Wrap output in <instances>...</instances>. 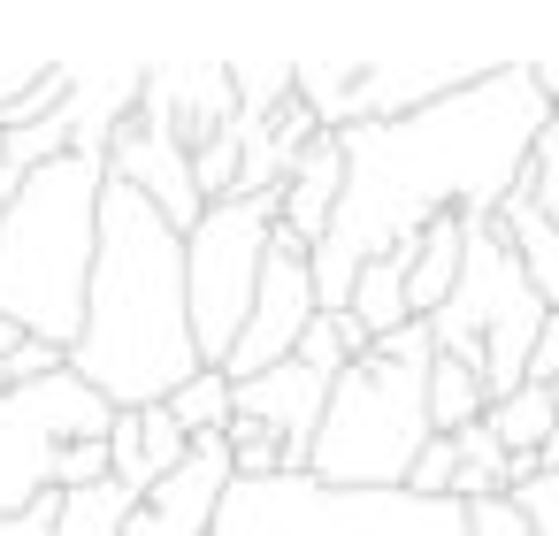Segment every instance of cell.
<instances>
[{
  "label": "cell",
  "mask_w": 559,
  "mask_h": 536,
  "mask_svg": "<svg viewBox=\"0 0 559 536\" xmlns=\"http://www.w3.org/2000/svg\"><path fill=\"white\" fill-rule=\"evenodd\" d=\"M551 116L559 108L528 85V62H498L490 78H475L467 93H452L437 108H414L399 123L337 131L345 200H337L330 238L307 253L314 314H337L360 261H376L391 246H414L421 223H437V215L483 223L513 192V177H521V162H528V146Z\"/></svg>",
  "instance_id": "6da1fadb"
},
{
  "label": "cell",
  "mask_w": 559,
  "mask_h": 536,
  "mask_svg": "<svg viewBox=\"0 0 559 536\" xmlns=\"http://www.w3.org/2000/svg\"><path fill=\"white\" fill-rule=\"evenodd\" d=\"M70 376L93 383L116 414L162 406L177 383L200 376L192 322H185V230H169L131 184H100L85 322L70 337Z\"/></svg>",
  "instance_id": "7a4b0ae2"
},
{
  "label": "cell",
  "mask_w": 559,
  "mask_h": 536,
  "mask_svg": "<svg viewBox=\"0 0 559 536\" xmlns=\"http://www.w3.org/2000/svg\"><path fill=\"white\" fill-rule=\"evenodd\" d=\"M100 184H108L100 162L62 154V162L16 177L9 207H0V322H16L24 337H47L62 353L85 322Z\"/></svg>",
  "instance_id": "3957f363"
},
{
  "label": "cell",
  "mask_w": 559,
  "mask_h": 536,
  "mask_svg": "<svg viewBox=\"0 0 559 536\" xmlns=\"http://www.w3.org/2000/svg\"><path fill=\"white\" fill-rule=\"evenodd\" d=\"M429 330L406 322L376 337L322 398V429L307 444V483L322 490H399L414 452L429 444Z\"/></svg>",
  "instance_id": "277c9868"
},
{
  "label": "cell",
  "mask_w": 559,
  "mask_h": 536,
  "mask_svg": "<svg viewBox=\"0 0 559 536\" xmlns=\"http://www.w3.org/2000/svg\"><path fill=\"white\" fill-rule=\"evenodd\" d=\"M551 307L528 291L521 261L506 253L498 223L483 215V223H467V253H460L452 299L421 330H429V353L467 360L483 376V398H506V391H521V368H528V345H536V322Z\"/></svg>",
  "instance_id": "5b68a950"
},
{
  "label": "cell",
  "mask_w": 559,
  "mask_h": 536,
  "mask_svg": "<svg viewBox=\"0 0 559 536\" xmlns=\"http://www.w3.org/2000/svg\"><path fill=\"white\" fill-rule=\"evenodd\" d=\"M269 230H276V192H230V200L200 207V223L185 230V322H192L200 368L230 360L253 284H261Z\"/></svg>",
  "instance_id": "8992f818"
},
{
  "label": "cell",
  "mask_w": 559,
  "mask_h": 536,
  "mask_svg": "<svg viewBox=\"0 0 559 536\" xmlns=\"http://www.w3.org/2000/svg\"><path fill=\"white\" fill-rule=\"evenodd\" d=\"M307 322H314L307 246H299V238H284V230H269L261 284H253V307H246V330H238V345H230L223 376H230V383H246V376H261V368L292 360V345H299V330H307Z\"/></svg>",
  "instance_id": "52a82bcc"
},
{
  "label": "cell",
  "mask_w": 559,
  "mask_h": 536,
  "mask_svg": "<svg viewBox=\"0 0 559 536\" xmlns=\"http://www.w3.org/2000/svg\"><path fill=\"white\" fill-rule=\"evenodd\" d=\"M490 70H498V55H353V123H399L414 108L467 93Z\"/></svg>",
  "instance_id": "ba28073f"
},
{
  "label": "cell",
  "mask_w": 559,
  "mask_h": 536,
  "mask_svg": "<svg viewBox=\"0 0 559 536\" xmlns=\"http://www.w3.org/2000/svg\"><path fill=\"white\" fill-rule=\"evenodd\" d=\"M100 169H108V184H131L169 230H192L200 223V192H192V146L139 100L131 108V123L108 139V154H100Z\"/></svg>",
  "instance_id": "9c48e42d"
},
{
  "label": "cell",
  "mask_w": 559,
  "mask_h": 536,
  "mask_svg": "<svg viewBox=\"0 0 559 536\" xmlns=\"http://www.w3.org/2000/svg\"><path fill=\"white\" fill-rule=\"evenodd\" d=\"M322 398H330V383L307 376L299 360H276V368L230 383V414H246V421H261V429L276 437L284 475H307V444H314V429H322Z\"/></svg>",
  "instance_id": "30bf717a"
},
{
  "label": "cell",
  "mask_w": 559,
  "mask_h": 536,
  "mask_svg": "<svg viewBox=\"0 0 559 536\" xmlns=\"http://www.w3.org/2000/svg\"><path fill=\"white\" fill-rule=\"evenodd\" d=\"M185 146H207L238 123V100H230V70L223 62H146V93H139Z\"/></svg>",
  "instance_id": "8fae6325"
},
{
  "label": "cell",
  "mask_w": 559,
  "mask_h": 536,
  "mask_svg": "<svg viewBox=\"0 0 559 536\" xmlns=\"http://www.w3.org/2000/svg\"><path fill=\"white\" fill-rule=\"evenodd\" d=\"M146 93V62H70V100H62V131H70V154L100 162L108 139L131 123Z\"/></svg>",
  "instance_id": "7c38bea8"
},
{
  "label": "cell",
  "mask_w": 559,
  "mask_h": 536,
  "mask_svg": "<svg viewBox=\"0 0 559 536\" xmlns=\"http://www.w3.org/2000/svg\"><path fill=\"white\" fill-rule=\"evenodd\" d=\"M337 200H345V154H337V139H314L276 184V230L314 253L337 223Z\"/></svg>",
  "instance_id": "4fadbf2b"
},
{
  "label": "cell",
  "mask_w": 559,
  "mask_h": 536,
  "mask_svg": "<svg viewBox=\"0 0 559 536\" xmlns=\"http://www.w3.org/2000/svg\"><path fill=\"white\" fill-rule=\"evenodd\" d=\"M185 452H192V437L169 421V406H123L108 421V483H123L131 498H146L162 475H177Z\"/></svg>",
  "instance_id": "5bb4252c"
},
{
  "label": "cell",
  "mask_w": 559,
  "mask_h": 536,
  "mask_svg": "<svg viewBox=\"0 0 559 536\" xmlns=\"http://www.w3.org/2000/svg\"><path fill=\"white\" fill-rule=\"evenodd\" d=\"M47 475H55V444H47V429L24 414L16 391H0V513H16V505H32L39 490H55Z\"/></svg>",
  "instance_id": "9a60e30c"
},
{
  "label": "cell",
  "mask_w": 559,
  "mask_h": 536,
  "mask_svg": "<svg viewBox=\"0 0 559 536\" xmlns=\"http://www.w3.org/2000/svg\"><path fill=\"white\" fill-rule=\"evenodd\" d=\"M460 253H467V215H437L414 230V253H406V314L429 322L452 284H460Z\"/></svg>",
  "instance_id": "2e32d148"
},
{
  "label": "cell",
  "mask_w": 559,
  "mask_h": 536,
  "mask_svg": "<svg viewBox=\"0 0 559 536\" xmlns=\"http://www.w3.org/2000/svg\"><path fill=\"white\" fill-rule=\"evenodd\" d=\"M406 253L414 246H391V253H376V261H360V276H353V291H345V307L337 314H353V330L376 345V337H399L414 314H406Z\"/></svg>",
  "instance_id": "e0dca14e"
},
{
  "label": "cell",
  "mask_w": 559,
  "mask_h": 536,
  "mask_svg": "<svg viewBox=\"0 0 559 536\" xmlns=\"http://www.w3.org/2000/svg\"><path fill=\"white\" fill-rule=\"evenodd\" d=\"M490 223H498V238H506V253L521 261V276H528V291L544 299V307H559V223H544L536 207H521L513 192L490 207Z\"/></svg>",
  "instance_id": "ac0fdd59"
},
{
  "label": "cell",
  "mask_w": 559,
  "mask_h": 536,
  "mask_svg": "<svg viewBox=\"0 0 559 536\" xmlns=\"http://www.w3.org/2000/svg\"><path fill=\"white\" fill-rule=\"evenodd\" d=\"M551 421H559V406H551V391H544V383H521V391L490 398V414H483V429L498 437V452H506V460H536V452H544V437H551Z\"/></svg>",
  "instance_id": "d6986e66"
},
{
  "label": "cell",
  "mask_w": 559,
  "mask_h": 536,
  "mask_svg": "<svg viewBox=\"0 0 559 536\" xmlns=\"http://www.w3.org/2000/svg\"><path fill=\"white\" fill-rule=\"evenodd\" d=\"M139 513V498L123 483H85V490H55V536H123Z\"/></svg>",
  "instance_id": "ffe728a7"
},
{
  "label": "cell",
  "mask_w": 559,
  "mask_h": 536,
  "mask_svg": "<svg viewBox=\"0 0 559 536\" xmlns=\"http://www.w3.org/2000/svg\"><path fill=\"white\" fill-rule=\"evenodd\" d=\"M483 414H490L483 376H475L467 360L429 353V429H437V437H452V429H467V421H483Z\"/></svg>",
  "instance_id": "44dd1931"
},
{
  "label": "cell",
  "mask_w": 559,
  "mask_h": 536,
  "mask_svg": "<svg viewBox=\"0 0 559 536\" xmlns=\"http://www.w3.org/2000/svg\"><path fill=\"white\" fill-rule=\"evenodd\" d=\"M360 353H368V337L353 330V314H314V322L299 330V345H292V360H299L307 376H322V383H337Z\"/></svg>",
  "instance_id": "7402d4cb"
},
{
  "label": "cell",
  "mask_w": 559,
  "mask_h": 536,
  "mask_svg": "<svg viewBox=\"0 0 559 536\" xmlns=\"http://www.w3.org/2000/svg\"><path fill=\"white\" fill-rule=\"evenodd\" d=\"M162 406H169V421H177L185 437H223V429H230V376H223V368H200V376L177 383Z\"/></svg>",
  "instance_id": "603a6c76"
},
{
  "label": "cell",
  "mask_w": 559,
  "mask_h": 536,
  "mask_svg": "<svg viewBox=\"0 0 559 536\" xmlns=\"http://www.w3.org/2000/svg\"><path fill=\"white\" fill-rule=\"evenodd\" d=\"M192 192H200V207H215V200H230V192H238V131H223V139L192 146Z\"/></svg>",
  "instance_id": "cb8c5ba5"
},
{
  "label": "cell",
  "mask_w": 559,
  "mask_h": 536,
  "mask_svg": "<svg viewBox=\"0 0 559 536\" xmlns=\"http://www.w3.org/2000/svg\"><path fill=\"white\" fill-rule=\"evenodd\" d=\"M452 475H460V452H452V437H429V444L414 452V467H406V483H399V490L437 505V498H452Z\"/></svg>",
  "instance_id": "d4e9b609"
},
{
  "label": "cell",
  "mask_w": 559,
  "mask_h": 536,
  "mask_svg": "<svg viewBox=\"0 0 559 536\" xmlns=\"http://www.w3.org/2000/svg\"><path fill=\"white\" fill-rule=\"evenodd\" d=\"M108 475V437H93V444H62L55 452V490H85V483H100Z\"/></svg>",
  "instance_id": "484cf974"
},
{
  "label": "cell",
  "mask_w": 559,
  "mask_h": 536,
  "mask_svg": "<svg viewBox=\"0 0 559 536\" xmlns=\"http://www.w3.org/2000/svg\"><path fill=\"white\" fill-rule=\"evenodd\" d=\"M460 536H528V528H521L513 498H475V505H460Z\"/></svg>",
  "instance_id": "4316f807"
},
{
  "label": "cell",
  "mask_w": 559,
  "mask_h": 536,
  "mask_svg": "<svg viewBox=\"0 0 559 536\" xmlns=\"http://www.w3.org/2000/svg\"><path fill=\"white\" fill-rule=\"evenodd\" d=\"M551 376H559V307L536 322V345H528V368H521V383H544V391H551Z\"/></svg>",
  "instance_id": "83f0119b"
},
{
  "label": "cell",
  "mask_w": 559,
  "mask_h": 536,
  "mask_svg": "<svg viewBox=\"0 0 559 536\" xmlns=\"http://www.w3.org/2000/svg\"><path fill=\"white\" fill-rule=\"evenodd\" d=\"M0 536H55V490H39L16 513H0Z\"/></svg>",
  "instance_id": "f1b7e54d"
},
{
  "label": "cell",
  "mask_w": 559,
  "mask_h": 536,
  "mask_svg": "<svg viewBox=\"0 0 559 536\" xmlns=\"http://www.w3.org/2000/svg\"><path fill=\"white\" fill-rule=\"evenodd\" d=\"M16 345H24V330H16V322H0V391H9V360H16Z\"/></svg>",
  "instance_id": "f546056e"
},
{
  "label": "cell",
  "mask_w": 559,
  "mask_h": 536,
  "mask_svg": "<svg viewBox=\"0 0 559 536\" xmlns=\"http://www.w3.org/2000/svg\"><path fill=\"white\" fill-rule=\"evenodd\" d=\"M536 467H544V475H559V421H551V437H544V452H536Z\"/></svg>",
  "instance_id": "4dcf8cb0"
},
{
  "label": "cell",
  "mask_w": 559,
  "mask_h": 536,
  "mask_svg": "<svg viewBox=\"0 0 559 536\" xmlns=\"http://www.w3.org/2000/svg\"><path fill=\"white\" fill-rule=\"evenodd\" d=\"M9 192H16V169H9V154H0V207H9Z\"/></svg>",
  "instance_id": "1f68e13d"
}]
</instances>
